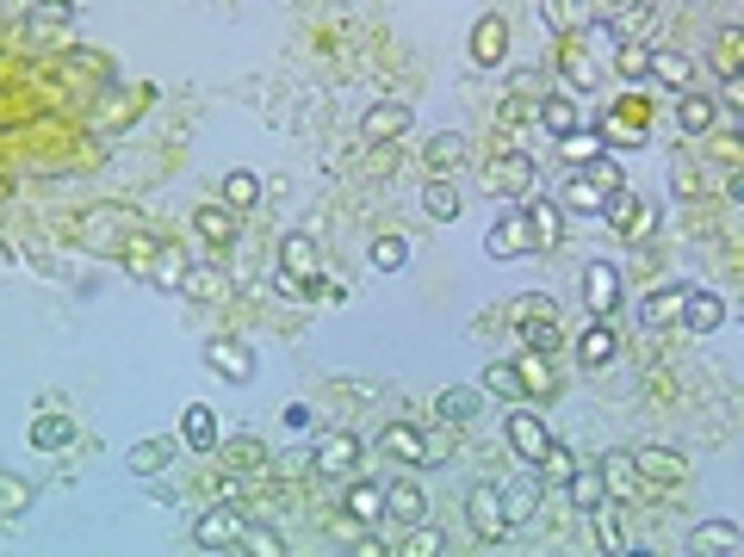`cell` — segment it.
<instances>
[{"label":"cell","instance_id":"4dcf8cb0","mask_svg":"<svg viewBox=\"0 0 744 557\" xmlns=\"http://www.w3.org/2000/svg\"><path fill=\"white\" fill-rule=\"evenodd\" d=\"M180 446H192V452L218 446V416H211L206 402H187V409H180Z\"/></svg>","mask_w":744,"mask_h":557},{"label":"cell","instance_id":"7a4b0ae2","mask_svg":"<svg viewBox=\"0 0 744 557\" xmlns=\"http://www.w3.org/2000/svg\"><path fill=\"white\" fill-rule=\"evenodd\" d=\"M596 217H602V223L620 235V242H651V230H658V204L639 199V192H627V186H615Z\"/></svg>","mask_w":744,"mask_h":557},{"label":"cell","instance_id":"e7e4bbea","mask_svg":"<svg viewBox=\"0 0 744 557\" xmlns=\"http://www.w3.org/2000/svg\"><path fill=\"white\" fill-rule=\"evenodd\" d=\"M317 297H323V304H348V285H335V278H323V285H317Z\"/></svg>","mask_w":744,"mask_h":557},{"label":"cell","instance_id":"f5cc1de1","mask_svg":"<svg viewBox=\"0 0 744 557\" xmlns=\"http://www.w3.org/2000/svg\"><path fill=\"white\" fill-rule=\"evenodd\" d=\"M596 471H602V483H608V502H615V495H627L639 483V471H633V459H627V452H608Z\"/></svg>","mask_w":744,"mask_h":557},{"label":"cell","instance_id":"ee69618b","mask_svg":"<svg viewBox=\"0 0 744 557\" xmlns=\"http://www.w3.org/2000/svg\"><path fill=\"white\" fill-rule=\"evenodd\" d=\"M596 514V539H602V551H615V557H633L639 545H627V533H620V514H615V502H602V508H589Z\"/></svg>","mask_w":744,"mask_h":557},{"label":"cell","instance_id":"60d3db41","mask_svg":"<svg viewBox=\"0 0 744 557\" xmlns=\"http://www.w3.org/2000/svg\"><path fill=\"white\" fill-rule=\"evenodd\" d=\"M366 261H373V273H404L410 266V235H379L366 248Z\"/></svg>","mask_w":744,"mask_h":557},{"label":"cell","instance_id":"be15d7a7","mask_svg":"<svg viewBox=\"0 0 744 557\" xmlns=\"http://www.w3.org/2000/svg\"><path fill=\"white\" fill-rule=\"evenodd\" d=\"M285 428L304 433V428H311V409H304V402H285Z\"/></svg>","mask_w":744,"mask_h":557},{"label":"cell","instance_id":"ab89813d","mask_svg":"<svg viewBox=\"0 0 744 557\" xmlns=\"http://www.w3.org/2000/svg\"><path fill=\"white\" fill-rule=\"evenodd\" d=\"M515 371H522L527 397H546V390H553V359L534 354V347H522V354H515Z\"/></svg>","mask_w":744,"mask_h":557},{"label":"cell","instance_id":"b9f144b4","mask_svg":"<svg viewBox=\"0 0 744 557\" xmlns=\"http://www.w3.org/2000/svg\"><path fill=\"white\" fill-rule=\"evenodd\" d=\"M118 254H125V273L130 278H149V273H156V254H161V235H130Z\"/></svg>","mask_w":744,"mask_h":557},{"label":"cell","instance_id":"d6986e66","mask_svg":"<svg viewBox=\"0 0 744 557\" xmlns=\"http://www.w3.org/2000/svg\"><path fill=\"white\" fill-rule=\"evenodd\" d=\"M81 235H87V242H99L106 248V254H118V248H112V235H137V211H125V204H106V211H87L81 217Z\"/></svg>","mask_w":744,"mask_h":557},{"label":"cell","instance_id":"8fae6325","mask_svg":"<svg viewBox=\"0 0 744 557\" xmlns=\"http://www.w3.org/2000/svg\"><path fill=\"white\" fill-rule=\"evenodd\" d=\"M503 440L515 446V459H522V464H539V452L553 446V433H546V421H539L534 409H515V416L503 421Z\"/></svg>","mask_w":744,"mask_h":557},{"label":"cell","instance_id":"d4e9b609","mask_svg":"<svg viewBox=\"0 0 744 557\" xmlns=\"http://www.w3.org/2000/svg\"><path fill=\"white\" fill-rule=\"evenodd\" d=\"M689 551H695V557H738L744 533L732 521H701L695 533H689Z\"/></svg>","mask_w":744,"mask_h":557},{"label":"cell","instance_id":"816d5d0a","mask_svg":"<svg viewBox=\"0 0 744 557\" xmlns=\"http://www.w3.org/2000/svg\"><path fill=\"white\" fill-rule=\"evenodd\" d=\"M187 248H168V242H161V254H156V273H149V278H156V285H168V292H180V285H187Z\"/></svg>","mask_w":744,"mask_h":557},{"label":"cell","instance_id":"5b68a950","mask_svg":"<svg viewBox=\"0 0 744 557\" xmlns=\"http://www.w3.org/2000/svg\"><path fill=\"white\" fill-rule=\"evenodd\" d=\"M484 254L491 261H522V254H534V230H527V211L515 204V211H503L491 223V235H484Z\"/></svg>","mask_w":744,"mask_h":557},{"label":"cell","instance_id":"9f6ffc18","mask_svg":"<svg viewBox=\"0 0 744 557\" xmlns=\"http://www.w3.org/2000/svg\"><path fill=\"white\" fill-rule=\"evenodd\" d=\"M391 551H404V557H434V551H447V539L434 533L428 521H416L410 533H404V545H391Z\"/></svg>","mask_w":744,"mask_h":557},{"label":"cell","instance_id":"d6a6232c","mask_svg":"<svg viewBox=\"0 0 744 557\" xmlns=\"http://www.w3.org/2000/svg\"><path fill=\"white\" fill-rule=\"evenodd\" d=\"M75 0H32V13H25V38H44V31H63L75 25Z\"/></svg>","mask_w":744,"mask_h":557},{"label":"cell","instance_id":"91938a15","mask_svg":"<svg viewBox=\"0 0 744 557\" xmlns=\"http://www.w3.org/2000/svg\"><path fill=\"white\" fill-rule=\"evenodd\" d=\"M615 50H620L615 19H596V25H589V56H615Z\"/></svg>","mask_w":744,"mask_h":557},{"label":"cell","instance_id":"cb8c5ba5","mask_svg":"<svg viewBox=\"0 0 744 557\" xmlns=\"http://www.w3.org/2000/svg\"><path fill=\"white\" fill-rule=\"evenodd\" d=\"M503 56H509V19L503 13H484L472 25V62H478V69H496Z\"/></svg>","mask_w":744,"mask_h":557},{"label":"cell","instance_id":"7402d4cb","mask_svg":"<svg viewBox=\"0 0 744 557\" xmlns=\"http://www.w3.org/2000/svg\"><path fill=\"white\" fill-rule=\"evenodd\" d=\"M379 452L391 464H416V471H422V452H428V433L416 428V421H391V428L379 433Z\"/></svg>","mask_w":744,"mask_h":557},{"label":"cell","instance_id":"6da1fadb","mask_svg":"<svg viewBox=\"0 0 744 557\" xmlns=\"http://www.w3.org/2000/svg\"><path fill=\"white\" fill-rule=\"evenodd\" d=\"M596 137L602 149H646L651 143V99L646 93H620L596 112Z\"/></svg>","mask_w":744,"mask_h":557},{"label":"cell","instance_id":"7c38bea8","mask_svg":"<svg viewBox=\"0 0 744 557\" xmlns=\"http://www.w3.org/2000/svg\"><path fill=\"white\" fill-rule=\"evenodd\" d=\"M280 273L304 278L311 292H317V285H323V254H317V242H311V235H304V230H292V235H285V242H280Z\"/></svg>","mask_w":744,"mask_h":557},{"label":"cell","instance_id":"74e56055","mask_svg":"<svg viewBox=\"0 0 744 557\" xmlns=\"http://www.w3.org/2000/svg\"><path fill=\"white\" fill-rule=\"evenodd\" d=\"M558 211H570V217H596V211H602V192H596L584 174L570 168V180L558 186Z\"/></svg>","mask_w":744,"mask_h":557},{"label":"cell","instance_id":"ac0fdd59","mask_svg":"<svg viewBox=\"0 0 744 557\" xmlns=\"http://www.w3.org/2000/svg\"><path fill=\"white\" fill-rule=\"evenodd\" d=\"M410 118H416V112L404 106V99H373V106H366V118H360V137L366 143H391V137H404V130H410Z\"/></svg>","mask_w":744,"mask_h":557},{"label":"cell","instance_id":"db71d44e","mask_svg":"<svg viewBox=\"0 0 744 557\" xmlns=\"http://www.w3.org/2000/svg\"><path fill=\"white\" fill-rule=\"evenodd\" d=\"M558 155H565L570 168H584L589 155H602V137H596V130H589V124H577V130H570V137H558Z\"/></svg>","mask_w":744,"mask_h":557},{"label":"cell","instance_id":"c3c4849f","mask_svg":"<svg viewBox=\"0 0 744 557\" xmlns=\"http://www.w3.org/2000/svg\"><path fill=\"white\" fill-rule=\"evenodd\" d=\"M577 174H584V180L596 186V192H602V199H608V192H615V186H627V180H620V161H615V149L589 155V161H584V168H577Z\"/></svg>","mask_w":744,"mask_h":557},{"label":"cell","instance_id":"7dc6e473","mask_svg":"<svg viewBox=\"0 0 744 557\" xmlns=\"http://www.w3.org/2000/svg\"><path fill=\"white\" fill-rule=\"evenodd\" d=\"M570 471H577V459H570V452H565V446H558V440H553V446H546V452H539V464H534V477H539V490H558V483H565V477H570Z\"/></svg>","mask_w":744,"mask_h":557},{"label":"cell","instance_id":"3957f363","mask_svg":"<svg viewBox=\"0 0 744 557\" xmlns=\"http://www.w3.org/2000/svg\"><path fill=\"white\" fill-rule=\"evenodd\" d=\"M242 521H249V514L237 508V495H223L218 508L199 514V526H192V545H199V551H237V545H242Z\"/></svg>","mask_w":744,"mask_h":557},{"label":"cell","instance_id":"277c9868","mask_svg":"<svg viewBox=\"0 0 744 557\" xmlns=\"http://www.w3.org/2000/svg\"><path fill=\"white\" fill-rule=\"evenodd\" d=\"M534 155L527 149H503V155H491V168H484V186H491L496 199H527L534 192Z\"/></svg>","mask_w":744,"mask_h":557},{"label":"cell","instance_id":"836d02e7","mask_svg":"<svg viewBox=\"0 0 744 557\" xmlns=\"http://www.w3.org/2000/svg\"><path fill=\"white\" fill-rule=\"evenodd\" d=\"M175 446L180 440H161V433H149L143 446H130V477H156V471H168V459H175Z\"/></svg>","mask_w":744,"mask_h":557},{"label":"cell","instance_id":"680465c9","mask_svg":"<svg viewBox=\"0 0 744 557\" xmlns=\"http://www.w3.org/2000/svg\"><path fill=\"white\" fill-rule=\"evenodd\" d=\"M69 75H94V81H112V56H106V50H75V56H69Z\"/></svg>","mask_w":744,"mask_h":557},{"label":"cell","instance_id":"30bf717a","mask_svg":"<svg viewBox=\"0 0 744 557\" xmlns=\"http://www.w3.org/2000/svg\"><path fill=\"white\" fill-rule=\"evenodd\" d=\"M515 335H522V347H534V354H546V359L565 347V335H558V323H553V309H546V304H522V309H515Z\"/></svg>","mask_w":744,"mask_h":557},{"label":"cell","instance_id":"d590c367","mask_svg":"<svg viewBox=\"0 0 744 557\" xmlns=\"http://www.w3.org/2000/svg\"><path fill=\"white\" fill-rule=\"evenodd\" d=\"M682 292L689 285H664V292H651L646 304H639V328H670L682 316Z\"/></svg>","mask_w":744,"mask_h":557},{"label":"cell","instance_id":"f6af8a7d","mask_svg":"<svg viewBox=\"0 0 744 557\" xmlns=\"http://www.w3.org/2000/svg\"><path fill=\"white\" fill-rule=\"evenodd\" d=\"M422 211L434 217V223H453V217H460V192H453V180H441V174H434V180H428V192H422Z\"/></svg>","mask_w":744,"mask_h":557},{"label":"cell","instance_id":"94428289","mask_svg":"<svg viewBox=\"0 0 744 557\" xmlns=\"http://www.w3.org/2000/svg\"><path fill=\"white\" fill-rule=\"evenodd\" d=\"M534 118V93H509V106H503V124H527Z\"/></svg>","mask_w":744,"mask_h":557},{"label":"cell","instance_id":"ffe728a7","mask_svg":"<svg viewBox=\"0 0 744 557\" xmlns=\"http://www.w3.org/2000/svg\"><path fill=\"white\" fill-rule=\"evenodd\" d=\"M385 521H397V526L428 521V495H422V483H416V477H391V483H385Z\"/></svg>","mask_w":744,"mask_h":557},{"label":"cell","instance_id":"603a6c76","mask_svg":"<svg viewBox=\"0 0 744 557\" xmlns=\"http://www.w3.org/2000/svg\"><path fill=\"white\" fill-rule=\"evenodd\" d=\"M627 459H633V471L646 483H682V477H689V459L670 452V446H639V452H627Z\"/></svg>","mask_w":744,"mask_h":557},{"label":"cell","instance_id":"4fadbf2b","mask_svg":"<svg viewBox=\"0 0 744 557\" xmlns=\"http://www.w3.org/2000/svg\"><path fill=\"white\" fill-rule=\"evenodd\" d=\"M539 25L558 38H584L596 25V0H539Z\"/></svg>","mask_w":744,"mask_h":557},{"label":"cell","instance_id":"6125c7cd","mask_svg":"<svg viewBox=\"0 0 744 557\" xmlns=\"http://www.w3.org/2000/svg\"><path fill=\"white\" fill-rule=\"evenodd\" d=\"M273 285H280V297H292V304H298V297H317L304 278H292V273H273Z\"/></svg>","mask_w":744,"mask_h":557},{"label":"cell","instance_id":"2e32d148","mask_svg":"<svg viewBox=\"0 0 744 557\" xmlns=\"http://www.w3.org/2000/svg\"><path fill=\"white\" fill-rule=\"evenodd\" d=\"M584 304H589V316H615V304H620V266L615 261L584 266Z\"/></svg>","mask_w":744,"mask_h":557},{"label":"cell","instance_id":"6f0895ef","mask_svg":"<svg viewBox=\"0 0 744 557\" xmlns=\"http://www.w3.org/2000/svg\"><path fill=\"white\" fill-rule=\"evenodd\" d=\"M646 56H651L646 44H620L608 62H615V75H620V81H646Z\"/></svg>","mask_w":744,"mask_h":557},{"label":"cell","instance_id":"ba28073f","mask_svg":"<svg viewBox=\"0 0 744 557\" xmlns=\"http://www.w3.org/2000/svg\"><path fill=\"white\" fill-rule=\"evenodd\" d=\"M242 211H230V204H199V211H192V235H199V248H211V254H223V248H237V223Z\"/></svg>","mask_w":744,"mask_h":557},{"label":"cell","instance_id":"4316f807","mask_svg":"<svg viewBox=\"0 0 744 557\" xmlns=\"http://www.w3.org/2000/svg\"><path fill=\"white\" fill-rule=\"evenodd\" d=\"M503 490V521L509 526H527L539 514V477H534V464H527V477H515V483H496Z\"/></svg>","mask_w":744,"mask_h":557},{"label":"cell","instance_id":"7bdbcfd3","mask_svg":"<svg viewBox=\"0 0 744 557\" xmlns=\"http://www.w3.org/2000/svg\"><path fill=\"white\" fill-rule=\"evenodd\" d=\"M237 551H254V557H280L285 539H280V526L273 521H242V545Z\"/></svg>","mask_w":744,"mask_h":557},{"label":"cell","instance_id":"8d00e7d4","mask_svg":"<svg viewBox=\"0 0 744 557\" xmlns=\"http://www.w3.org/2000/svg\"><path fill=\"white\" fill-rule=\"evenodd\" d=\"M478 390H484V397H503V402L527 397V390H522V371H515V359H491V366L478 371Z\"/></svg>","mask_w":744,"mask_h":557},{"label":"cell","instance_id":"1f68e13d","mask_svg":"<svg viewBox=\"0 0 744 557\" xmlns=\"http://www.w3.org/2000/svg\"><path fill=\"white\" fill-rule=\"evenodd\" d=\"M558 490L570 495V508H577V514H589V508H602V502H608V483H602V471H584V464H577V471H570V477L558 483Z\"/></svg>","mask_w":744,"mask_h":557},{"label":"cell","instance_id":"f907efd6","mask_svg":"<svg viewBox=\"0 0 744 557\" xmlns=\"http://www.w3.org/2000/svg\"><path fill=\"white\" fill-rule=\"evenodd\" d=\"M69 440H75L69 416H38V421H32V446H38V452H63Z\"/></svg>","mask_w":744,"mask_h":557},{"label":"cell","instance_id":"8992f818","mask_svg":"<svg viewBox=\"0 0 744 557\" xmlns=\"http://www.w3.org/2000/svg\"><path fill=\"white\" fill-rule=\"evenodd\" d=\"M465 526H472V539H484V545H496L509 533V521H503V490L496 483H478L472 495H465Z\"/></svg>","mask_w":744,"mask_h":557},{"label":"cell","instance_id":"681fc988","mask_svg":"<svg viewBox=\"0 0 744 557\" xmlns=\"http://www.w3.org/2000/svg\"><path fill=\"white\" fill-rule=\"evenodd\" d=\"M738 44H744L738 25H726L720 38H713V75H720V81H738V69H744V62H738Z\"/></svg>","mask_w":744,"mask_h":557},{"label":"cell","instance_id":"5bb4252c","mask_svg":"<svg viewBox=\"0 0 744 557\" xmlns=\"http://www.w3.org/2000/svg\"><path fill=\"white\" fill-rule=\"evenodd\" d=\"M558 81H565V93H596V81H602V56H589V44L570 38V44L558 50Z\"/></svg>","mask_w":744,"mask_h":557},{"label":"cell","instance_id":"e575fe53","mask_svg":"<svg viewBox=\"0 0 744 557\" xmlns=\"http://www.w3.org/2000/svg\"><path fill=\"white\" fill-rule=\"evenodd\" d=\"M527 211V230H534V248H558V235H565V211H558L553 199H534L522 204Z\"/></svg>","mask_w":744,"mask_h":557},{"label":"cell","instance_id":"9a60e30c","mask_svg":"<svg viewBox=\"0 0 744 557\" xmlns=\"http://www.w3.org/2000/svg\"><path fill=\"white\" fill-rule=\"evenodd\" d=\"M206 366L218 371L223 385H249V378H254V347H242V340L218 335V340L206 347Z\"/></svg>","mask_w":744,"mask_h":557},{"label":"cell","instance_id":"f35d334b","mask_svg":"<svg viewBox=\"0 0 744 557\" xmlns=\"http://www.w3.org/2000/svg\"><path fill=\"white\" fill-rule=\"evenodd\" d=\"M460 155H465L460 130H434V137H428V149H422V161H428V174H447V168H460Z\"/></svg>","mask_w":744,"mask_h":557},{"label":"cell","instance_id":"44dd1931","mask_svg":"<svg viewBox=\"0 0 744 557\" xmlns=\"http://www.w3.org/2000/svg\"><path fill=\"white\" fill-rule=\"evenodd\" d=\"M342 514H348L354 526H379L385 521V483L379 477H354L348 495H342Z\"/></svg>","mask_w":744,"mask_h":557},{"label":"cell","instance_id":"f546056e","mask_svg":"<svg viewBox=\"0 0 744 557\" xmlns=\"http://www.w3.org/2000/svg\"><path fill=\"white\" fill-rule=\"evenodd\" d=\"M478 409H484V390H478V385H447L441 397H434V416H441L447 428H460V421H472Z\"/></svg>","mask_w":744,"mask_h":557},{"label":"cell","instance_id":"52a82bcc","mask_svg":"<svg viewBox=\"0 0 744 557\" xmlns=\"http://www.w3.org/2000/svg\"><path fill=\"white\" fill-rule=\"evenodd\" d=\"M534 124L539 130H546V137H570V130H577V124H584V112H577V93H565V87H546L534 99Z\"/></svg>","mask_w":744,"mask_h":557},{"label":"cell","instance_id":"f1b7e54d","mask_svg":"<svg viewBox=\"0 0 744 557\" xmlns=\"http://www.w3.org/2000/svg\"><path fill=\"white\" fill-rule=\"evenodd\" d=\"M713 118H720V99H708L701 87L677 93V124H682V137H701V130H713Z\"/></svg>","mask_w":744,"mask_h":557},{"label":"cell","instance_id":"484cf974","mask_svg":"<svg viewBox=\"0 0 744 557\" xmlns=\"http://www.w3.org/2000/svg\"><path fill=\"white\" fill-rule=\"evenodd\" d=\"M646 81H658V87H670V93H689V87H695V62L682 56V50H651V56H646Z\"/></svg>","mask_w":744,"mask_h":557},{"label":"cell","instance_id":"9c48e42d","mask_svg":"<svg viewBox=\"0 0 744 557\" xmlns=\"http://www.w3.org/2000/svg\"><path fill=\"white\" fill-rule=\"evenodd\" d=\"M726 297L720 292H695V285H689V292H682V316L677 323L689 328V335H720V328H726Z\"/></svg>","mask_w":744,"mask_h":557},{"label":"cell","instance_id":"11a10c76","mask_svg":"<svg viewBox=\"0 0 744 557\" xmlns=\"http://www.w3.org/2000/svg\"><path fill=\"white\" fill-rule=\"evenodd\" d=\"M180 292L211 297V304H218V297H230V278H223L218 266H187V285H180Z\"/></svg>","mask_w":744,"mask_h":557},{"label":"cell","instance_id":"e0dca14e","mask_svg":"<svg viewBox=\"0 0 744 557\" xmlns=\"http://www.w3.org/2000/svg\"><path fill=\"white\" fill-rule=\"evenodd\" d=\"M360 433H329V440H323L317 452H311V471H317V477H348L354 464H360Z\"/></svg>","mask_w":744,"mask_h":557},{"label":"cell","instance_id":"83f0119b","mask_svg":"<svg viewBox=\"0 0 744 557\" xmlns=\"http://www.w3.org/2000/svg\"><path fill=\"white\" fill-rule=\"evenodd\" d=\"M570 347H577V359H584V366L596 371V366H608V359L620 354V335H615V328H608V316H596V323H589L584 335L570 340Z\"/></svg>","mask_w":744,"mask_h":557},{"label":"cell","instance_id":"bcb514c9","mask_svg":"<svg viewBox=\"0 0 744 557\" xmlns=\"http://www.w3.org/2000/svg\"><path fill=\"white\" fill-rule=\"evenodd\" d=\"M223 204H230V211H254V204H261V180H254L249 168L223 174Z\"/></svg>","mask_w":744,"mask_h":557}]
</instances>
